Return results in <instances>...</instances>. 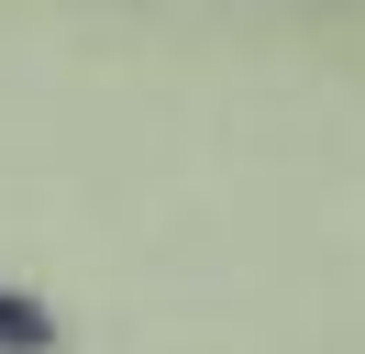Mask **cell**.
<instances>
[{
  "label": "cell",
  "instance_id": "obj_1",
  "mask_svg": "<svg viewBox=\"0 0 365 354\" xmlns=\"http://www.w3.org/2000/svg\"><path fill=\"white\" fill-rule=\"evenodd\" d=\"M0 343H11V354H45V343H56V321H45L34 299H0Z\"/></svg>",
  "mask_w": 365,
  "mask_h": 354
}]
</instances>
